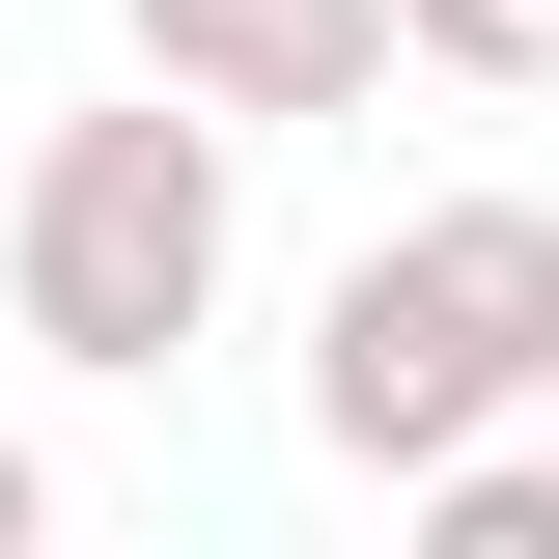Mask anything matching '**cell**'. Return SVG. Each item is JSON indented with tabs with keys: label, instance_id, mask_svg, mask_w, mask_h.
I'll use <instances>...</instances> for the list:
<instances>
[{
	"label": "cell",
	"instance_id": "obj_1",
	"mask_svg": "<svg viewBox=\"0 0 559 559\" xmlns=\"http://www.w3.org/2000/svg\"><path fill=\"white\" fill-rule=\"evenodd\" d=\"M532 364H559V224H532V197H476V224H419V252H364V280H336L308 419H336V448H476Z\"/></svg>",
	"mask_w": 559,
	"mask_h": 559
},
{
	"label": "cell",
	"instance_id": "obj_2",
	"mask_svg": "<svg viewBox=\"0 0 559 559\" xmlns=\"http://www.w3.org/2000/svg\"><path fill=\"white\" fill-rule=\"evenodd\" d=\"M197 280H224V168H197L168 112H84L57 168H28V336L168 364V336H197Z\"/></svg>",
	"mask_w": 559,
	"mask_h": 559
},
{
	"label": "cell",
	"instance_id": "obj_3",
	"mask_svg": "<svg viewBox=\"0 0 559 559\" xmlns=\"http://www.w3.org/2000/svg\"><path fill=\"white\" fill-rule=\"evenodd\" d=\"M140 57L224 84V112H336V84L392 57V0H140Z\"/></svg>",
	"mask_w": 559,
	"mask_h": 559
},
{
	"label": "cell",
	"instance_id": "obj_4",
	"mask_svg": "<svg viewBox=\"0 0 559 559\" xmlns=\"http://www.w3.org/2000/svg\"><path fill=\"white\" fill-rule=\"evenodd\" d=\"M419 28H448L476 84H559V0H419Z\"/></svg>",
	"mask_w": 559,
	"mask_h": 559
},
{
	"label": "cell",
	"instance_id": "obj_5",
	"mask_svg": "<svg viewBox=\"0 0 559 559\" xmlns=\"http://www.w3.org/2000/svg\"><path fill=\"white\" fill-rule=\"evenodd\" d=\"M0 532H28V448H0Z\"/></svg>",
	"mask_w": 559,
	"mask_h": 559
}]
</instances>
